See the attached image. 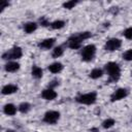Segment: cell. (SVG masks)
Masks as SVG:
<instances>
[{"instance_id":"obj_21","label":"cell","mask_w":132,"mask_h":132,"mask_svg":"<svg viewBox=\"0 0 132 132\" xmlns=\"http://www.w3.org/2000/svg\"><path fill=\"white\" fill-rule=\"evenodd\" d=\"M65 25V23L63 21H55L54 23H52V28L53 29H61L63 28Z\"/></svg>"},{"instance_id":"obj_24","label":"cell","mask_w":132,"mask_h":132,"mask_svg":"<svg viewBox=\"0 0 132 132\" xmlns=\"http://www.w3.org/2000/svg\"><path fill=\"white\" fill-rule=\"evenodd\" d=\"M124 36H125L127 39H132V27H131V28H127V29L124 31Z\"/></svg>"},{"instance_id":"obj_2","label":"cell","mask_w":132,"mask_h":132,"mask_svg":"<svg viewBox=\"0 0 132 132\" xmlns=\"http://www.w3.org/2000/svg\"><path fill=\"white\" fill-rule=\"evenodd\" d=\"M96 53V47L93 44H89L85 46L81 51V59L84 61H91Z\"/></svg>"},{"instance_id":"obj_1","label":"cell","mask_w":132,"mask_h":132,"mask_svg":"<svg viewBox=\"0 0 132 132\" xmlns=\"http://www.w3.org/2000/svg\"><path fill=\"white\" fill-rule=\"evenodd\" d=\"M105 69H106V72L107 74L113 79V80H117L119 79L120 77V74H121V69H120V66L114 63V62H109L105 65Z\"/></svg>"},{"instance_id":"obj_9","label":"cell","mask_w":132,"mask_h":132,"mask_svg":"<svg viewBox=\"0 0 132 132\" xmlns=\"http://www.w3.org/2000/svg\"><path fill=\"white\" fill-rule=\"evenodd\" d=\"M41 96H42V98H44L45 100H53V99H55L56 97H57V93L53 90V89H45V90H43L42 91V93H41Z\"/></svg>"},{"instance_id":"obj_4","label":"cell","mask_w":132,"mask_h":132,"mask_svg":"<svg viewBox=\"0 0 132 132\" xmlns=\"http://www.w3.org/2000/svg\"><path fill=\"white\" fill-rule=\"evenodd\" d=\"M23 53H22V48L19 46H14L11 50H9L8 52H6L5 54H3L2 58L3 59H20L22 57Z\"/></svg>"},{"instance_id":"obj_28","label":"cell","mask_w":132,"mask_h":132,"mask_svg":"<svg viewBox=\"0 0 132 132\" xmlns=\"http://www.w3.org/2000/svg\"><path fill=\"white\" fill-rule=\"evenodd\" d=\"M91 132H98V131H97V130H96V129H93V130H92V131H91Z\"/></svg>"},{"instance_id":"obj_22","label":"cell","mask_w":132,"mask_h":132,"mask_svg":"<svg viewBox=\"0 0 132 132\" xmlns=\"http://www.w3.org/2000/svg\"><path fill=\"white\" fill-rule=\"evenodd\" d=\"M76 4H77V2H76V1H67V2L63 3V6H64L65 8L70 9V8H73Z\"/></svg>"},{"instance_id":"obj_18","label":"cell","mask_w":132,"mask_h":132,"mask_svg":"<svg viewBox=\"0 0 132 132\" xmlns=\"http://www.w3.org/2000/svg\"><path fill=\"white\" fill-rule=\"evenodd\" d=\"M19 109H20V111H21V112H23V113L28 112V111H29V109H30V104H29V103H27V102H23V103H21V104H20Z\"/></svg>"},{"instance_id":"obj_23","label":"cell","mask_w":132,"mask_h":132,"mask_svg":"<svg viewBox=\"0 0 132 132\" xmlns=\"http://www.w3.org/2000/svg\"><path fill=\"white\" fill-rule=\"evenodd\" d=\"M123 58L126 60V61H131L132 60V50H128L124 53L123 55Z\"/></svg>"},{"instance_id":"obj_11","label":"cell","mask_w":132,"mask_h":132,"mask_svg":"<svg viewBox=\"0 0 132 132\" xmlns=\"http://www.w3.org/2000/svg\"><path fill=\"white\" fill-rule=\"evenodd\" d=\"M54 43H55V38H47V39L41 41L38 45L41 48H51L54 45Z\"/></svg>"},{"instance_id":"obj_15","label":"cell","mask_w":132,"mask_h":132,"mask_svg":"<svg viewBox=\"0 0 132 132\" xmlns=\"http://www.w3.org/2000/svg\"><path fill=\"white\" fill-rule=\"evenodd\" d=\"M36 28H37V25L33 22H29V23L25 24V26H24V30L26 33H32L33 31L36 30Z\"/></svg>"},{"instance_id":"obj_12","label":"cell","mask_w":132,"mask_h":132,"mask_svg":"<svg viewBox=\"0 0 132 132\" xmlns=\"http://www.w3.org/2000/svg\"><path fill=\"white\" fill-rule=\"evenodd\" d=\"M63 69V65L59 62H56V63H53L48 66V70L52 72V73H59L61 70Z\"/></svg>"},{"instance_id":"obj_17","label":"cell","mask_w":132,"mask_h":132,"mask_svg":"<svg viewBox=\"0 0 132 132\" xmlns=\"http://www.w3.org/2000/svg\"><path fill=\"white\" fill-rule=\"evenodd\" d=\"M32 75L35 78H40L42 76V69L39 68L38 66H33L32 67Z\"/></svg>"},{"instance_id":"obj_7","label":"cell","mask_w":132,"mask_h":132,"mask_svg":"<svg viewBox=\"0 0 132 132\" xmlns=\"http://www.w3.org/2000/svg\"><path fill=\"white\" fill-rule=\"evenodd\" d=\"M81 41H82V39L79 37L78 34H76V35L71 36V37L68 39V45H69L70 48L76 50V48H79V47H80Z\"/></svg>"},{"instance_id":"obj_25","label":"cell","mask_w":132,"mask_h":132,"mask_svg":"<svg viewBox=\"0 0 132 132\" xmlns=\"http://www.w3.org/2000/svg\"><path fill=\"white\" fill-rule=\"evenodd\" d=\"M78 35H79V37L84 40V39H88V38L91 36V33H90V32H82V33H79Z\"/></svg>"},{"instance_id":"obj_27","label":"cell","mask_w":132,"mask_h":132,"mask_svg":"<svg viewBox=\"0 0 132 132\" xmlns=\"http://www.w3.org/2000/svg\"><path fill=\"white\" fill-rule=\"evenodd\" d=\"M50 86H51V89H52L53 87H55V86H58V82H57L56 80H54V81H52V84H51Z\"/></svg>"},{"instance_id":"obj_6","label":"cell","mask_w":132,"mask_h":132,"mask_svg":"<svg viewBox=\"0 0 132 132\" xmlns=\"http://www.w3.org/2000/svg\"><path fill=\"white\" fill-rule=\"evenodd\" d=\"M121 44H122V41L118 38H111L109 39L106 43H105V50L106 51H109V52H112V51H116L118 48L121 47Z\"/></svg>"},{"instance_id":"obj_3","label":"cell","mask_w":132,"mask_h":132,"mask_svg":"<svg viewBox=\"0 0 132 132\" xmlns=\"http://www.w3.org/2000/svg\"><path fill=\"white\" fill-rule=\"evenodd\" d=\"M96 93L95 92H92V93H88V94H84V95H80L76 98V101L81 103V104H93L95 103L96 101Z\"/></svg>"},{"instance_id":"obj_20","label":"cell","mask_w":132,"mask_h":132,"mask_svg":"<svg viewBox=\"0 0 132 132\" xmlns=\"http://www.w3.org/2000/svg\"><path fill=\"white\" fill-rule=\"evenodd\" d=\"M62 55H63V48H62V46L55 47V50L53 51V57L54 58H58V57H60Z\"/></svg>"},{"instance_id":"obj_5","label":"cell","mask_w":132,"mask_h":132,"mask_svg":"<svg viewBox=\"0 0 132 132\" xmlns=\"http://www.w3.org/2000/svg\"><path fill=\"white\" fill-rule=\"evenodd\" d=\"M60 118V113L56 110H51V111H47L45 114H44V118H43V121L47 124H55Z\"/></svg>"},{"instance_id":"obj_10","label":"cell","mask_w":132,"mask_h":132,"mask_svg":"<svg viewBox=\"0 0 132 132\" xmlns=\"http://www.w3.org/2000/svg\"><path fill=\"white\" fill-rule=\"evenodd\" d=\"M16 91H18V87L16 86H14V85H6L2 89V94H4V95H10V94H13Z\"/></svg>"},{"instance_id":"obj_19","label":"cell","mask_w":132,"mask_h":132,"mask_svg":"<svg viewBox=\"0 0 132 132\" xmlns=\"http://www.w3.org/2000/svg\"><path fill=\"white\" fill-rule=\"evenodd\" d=\"M113 125H114V120H113V119H107V120H105V121L102 123V126H103V128H105V129H108V128L112 127Z\"/></svg>"},{"instance_id":"obj_16","label":"cell","mask_w":132,"mask_h":132,"mask_svg":"<svg viewBox=\"0 0 132 132\" xmlns=\"http://www.w3.org/2000/svg\"><path fill=\"white\" fill-rule=\"evenodd\" d=\"M102 74H103V72H102L101 69H99V68H95V69H93V70L91 71V73H90V77L96 79V78L101 77Z\"/></svg>"},{"instance_id":"obj_26","label":"cell","mask_w":132,"mask_h":132,"mask_svg":"<svg viewBox=\"0 0 132 132\" xmlns=\"http://www.w3.org/2000/svg\"><path fill=\"white\" fill-rule=\"evenodd\" d=\"M0 4H1V5H0V8H1V9H4L6 6H8V2H7V1H1Z\"/></svg>"},{"instance_id":"obj_8","label":"cell","mask_w":132,"mask_h":132,"mask_svg":"<svg viewBox=\"0 0 132 132\" xmlns=\"http://www.w3.org/2000/svg\"><path fill=\"white\" fill-rule=\"evenodd\" d=\"M128 95V91L126 89H118L112 95H111V101H117L125 98Z\"/></svg>"},{"instance_id":"obj_13","label":"cell","mask_w":132,"mask_h":132,"mask_svg":"<svg viewBox=\"0 0 132 132\" xmlns=\"http://www.w3.org/2000/svg\"><path fill=\"white\" fill-rule=\"evenodd\" d=\"M20 68V64L16 62H8L5 65V70L8 72H14Z\"/></svg>"},{"instance_id":"obj_14","label":"cell","mask_w":132,"mask_h":132,"mask_svg":"<svg viewBox=\"0 0 132 132\" xmlns=\"http://www.w3.org/2000/svg\"><path fill=\"white\" fill-rule=\"evenodd\" d=\"M4 112L8 116H13L15 112H16V107L13 105V104H6L4 106Z\"/></svg>"}]
</instances>
